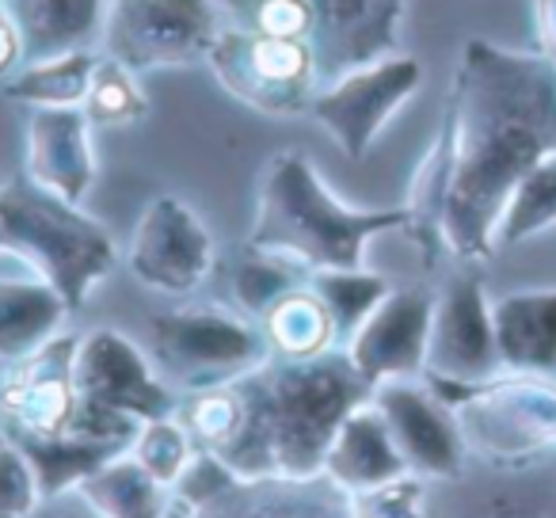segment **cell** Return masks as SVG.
<instances>
[{
	"mask_svg": "<svg viewBox=\"0 0 556 518\" xmlns=\"http://www.w3.org/2000/svg\"><path fill=\"white\" fill-rule=\"evenodd\" d=\"M439 138L450 161L442 248L484 264L518 179L556 153V62L469 39Z\"/></svg>",
	"mask_w": 556,
	"mask_h": 518,
	"instance_id": "obj_1",
	"label": "cell"
},
{
	"mask_svg": "<svg viewBox=\"0 0 556 518\" xmlns=\"http://www.w3.org/2000/svg\"><path fill=\"white\" fill-rule=\"evenodd\" d=\"M374 396L343 348L313 358L270 355L255 370L179 396L194 446L217 454L237 477H317L340 424Z\"/></svg>",
	"mask_w": 556,
	"mask_h": 518,
	"instance_id": "obj_2",
	"label": "cell"
},
{
	"mask_svg": "<svg viewBox=\"0 0 556 518\" xmlns=\"http://www.w3.org/2000/svg\"><path fill=\"white\" fill-rule=\"evenodd\" d=\"M408 206H348L328 191L309 156L282 149L263 164L248 244L287 255L313 275L363 267L366 244L381 232L408 229Z\"/></svg>",
	"mask_w": 556,
	"mask_h": 518,
	"instance_id": "obj_3",
	"label": "cell"
},
{
	"mask_svg": "<svg viewBox=\"0 0 556 518\" xmlns=\"http://www.w3.org/2000/svg\"><path fill=\"white\" fill-rule=\"evenodd\" d=\"M0 244L24 255L65 298L70 313H77L118 264L115 240L92 214L27 176L0 184Z\"/></svg>",
	"mask_w": 556,
	"mask_h": 518,
	"instance_id": "obj_4",
	"label": "cell"
},
{
	"mask_svg": "<svg viewBox=\"0 0 556 518\" xmlns=\"http://www.w3.org/2000/svg\"><path fill=\"white\" fill-rule=\"evenodd\" d=\"M73 386H77V412L70 431L92 439L134 442L141 424L176 416L184 396L156 374L153 358H146V351L115 328L80 336Z\"/></svg>",
	"mask_w": 556,
	"mask_h": 518,
	"instance_id": "obj_5",
	"label": "cell"
},
{
	"mask_svg": "<svg viewBox=\"0 0 556 518\" xmlns=\"http://www.w3.org/2000/svg\"><path fill=\"white\" fill-rule=\"evenodd\" d=\"M424 381L457 412L465 446L495 465L533 462L556 454V378L507 374L492 381Z\"/></svg>",
	"mask_w": 556,
	"mask_h": 518,
	"instance_id": "obj_6",
	"label": "cell"
},
{
	"mask_svg": "<svg viewBox=\"0 0 556 518\" xmlns=\"http://www.w3.org/2000/svg\"><path fill=\"white\" fill-rule=\"evenodd\" d=\"M270 340L260 320L222 305H184L149 325V358L156 374L179 393H199L270 358Z\"/></svg>",
	"mask_w": 556,
	"mask_h": 518,
	"instance_id": "obj_7",
	"label": "cell"
},
{
	"mask_svg": "<svg viewBox=\"0 0 556 518\" xmlns=\"http://www.w3.org/2000/svg\"><path fill=\"white\" fill-rule=\"evenodd\" d=\"M206 62L225 92L270 118L309 115L313 96L320 92L313 47L298 39H275L225 24Z\"/></svg>",
	"mask_w": 556,
	"mask_h": 518,
	"instance_id": "obj_8",
	"label": "cell"
},
{
	"mask_svg": "<svg viewBox=\"0 0 556 518\" xmlns=\"http://www.w3.org/2000/svg\"><path fill=\"white\" fill-rule=\"evenodd\" d=\"M225 16L217 0H108L103 54L130 73L206 62Z\"/></svg>",
	"mask_w": 556,
	"mask_h": 518,
	"instance_id": "obj_9",
	"label": "cell"
},
{
	"mask_svg": "<svg viewBox=\"0 0 556 518\" xmlns=\"http://www.w3.org/2000/svg\"><path fill=\"white\" fill-rule=\"evenodd\" d=\"M424 65L412 54H389L325 85L309 103V118L340 146L348 161H366L393 115L419 92Z\"/></svg>",
	"mask_w": 556,
	"mask_h": 518,
	"instance_id": "obj_10",
	"label": "cell"
},
{
	"mask_svg": "<svg viewBox=\"0 0 556 518\" xmlns=\"http://www.w3.org/2000/svg\"><path fill=\"white\" fill-rule=\"evenodd\" d=\"M126 271L156 294L187 298L214 271V237L184 199L156 194L126 248Z\"/></svg>",
	"mask_w": 556,
	"mask_h": 518,
	"instance_id": "obj_11",
	"label": "cell"
},
{
	"mask_svg": "<svg viewBox=\"0 0 556 518\" xmlns=\"http://www.w3.org/2000/svg\"><path fill=\"white\" fill-rule=\"evenodd\" d=\"M450 381H492L503 374L495 348L492 302L484 294V275L477 264H465L450 275L446 287L434 294L431 343H427V370Z\"/></svg>",
	"mask_w": 556,
	"mask_h": 518,
	"instance_id": "obj_12",
	"label": "cell"
},
{
	"mask_svg": "<svg viewBox=\"0 0 556 518\" xmlns=\"http://www.w3.org/2000/svg\"><path fill=\"white\" fill-rule=\"evenodd\" d=\"M370 401L386 416L389 434H393L408 472L424 480L462 477L469 446H465L457 412L424 378L381 381Z\"/></svg>",
	"mask_w": 556,
	"mask_h": 518,
	"instance_id": "obj_13",
	"label": "cell"
},
{
	"mask_svg": "<svg viewBox=\"0 0 556 518\" xmlns=\"http://www.w3.org/2000/svg\"><path fill=\"white\" fill-rule=\"evenodd\" d=\"M313 20L309 47L320 88L351 70L401 54L404 0H302Z\"/></svg>",
	"mask_w": 556,
	"mask_h": 518,
	"instance_id": "obj_14",
	"label": "cell"
},
{
	"mask_svg": "<svg viewBox=\"0 0 556 518\" xmlns=\"http://www.w3.org/2000/svg\"><path fill=\"white\" fill-rule=\"evenodd\" d=\"M434 290L427 287H393L389 298L366 317V325L351 336L348 358L374 389L381 381L424 378L427 343H431Z\"/></svg>",
	"mask_w": 556,
	"mask_h": 518,
	"instance_id": "obj_15",
	"label": "cell"
},
{
	"mask_svg": "<svg viewBox=\"0 0 556 518\" xmlns=\"http://www.w3.org/2000/svg\"><path fill=\"white\" fill-rule=\"evenodd\" d=\"M164 518H351V495L325 472L317 477H237L199 507L168 500Z\"/></svg>",
	"mask_w": 556,
	"mask_h": 518,
	"instance_id": "obj_16",
	"label": "cell"
},
{
	"mask_svg": "<svg viewBox=\"0 0 556 518\" xmlns=\"http://www.w3.org/2000/svg\"><path fill=\"white\" fill-rule=\"evenodd\" d=\"M80 336H54L47 348L16 363L0 393V427L9 431L58 434L70 431L77 412V386H73V358Z\"/></svg>",
	"mask_w": 556,
	"mask_h": 518,
	"instance_id": "obj_17",
	"label": "cell"
},
{
	"mask_svg": "<svg viewBox=\"0 0 556 518\" xmlns=\"http://www.w3.org/2000/svg\"><path fill=\"white\" fill-rule=\"evenodd\" d=\"M27 179L65 202H85L96 184L92 118L85 108H31L27 111Z\"/></svg>",
	"mask_w": 556,
	"mask_h": 518,
	"instance_id": "obj_18",
	"label": "cell"
},
{
	"mask_svg": "<svg viewBox=\"0 0 556 518\" xmlns=\"http://www.w3.org/2000/svg\"><path fill=\"white\" fill-rule=\"evenodd\" d=\"M70 305L12 248H0V358L24 363L54 336H62Z\"/></svg>",
	"mask_w": 556,
	"mask_h": 518,
	"instance_id": "obj_19",
	"label": "cell"
},
{
	"mask_svg": "<svg viewBox=\"0 0 556 518\" xmlns=\"http://www.w3.org/2000/svg\"><path fill=\"white\" fill-rule=\"evenodd\" d=\"M404 472H408V465H404L378 404H358L340 424L332 446H328L325 477L336 480L348 495H358L378 484H389V480L404 477Z\"/></svg>",
	"mask_w": 556,
	"mask_h": 518,
	"instance_id": "obj_20",
	"label": "cell"
},
{
	"mask_svg": "<svg viewBox=\"0 0 556 518\" xmlns=\"http://www.w3.org/2000/svg\"><path fill=\"white\" fill-rule=\"evenodd\" d=\"M20 31L24 65L103 42L108 0H0Z\"/></svg>",
	"mask_w": 556,
	"mask_h": 518,
	"instance_id": "obj_21",
	"label": "cell"
},
{
	"mask_svg": "<svg viewBox=\"0 0 556 518\" xmlns=\"http://www.w3.org/2000/svg\"><path fill=\"white\" fill-rule=\"evenodd\" d=\"M495 348L507 374L556 378V290H518L492 302Z\"/></svg>",
	"mask_w": 556,
	"mask_h": 518,
	"instance_id": "obj_22",
	"label": "cell"
},
{
	"mask_svg": "<svg viewBox=\"0 0 556 518\" xmlns=\"http://www.w3.org/2000/svg\"><path fill=\"white\" fill-rule=\"evenodd\" d=\"M0 431L27 454L35 477H39L42 503L58 500L65 492H77L92 472H100L103 465L130 450L126 439H92V434H77V431L35 434V431H9V427H0Z\"/></svg>",
	"mask_w": 556,
	"mask_h": 518,
	"instance_id": "obj_23",
	"label": "cell"
},
{
	"mask_svg": "<svg viewBox=\"0 0 556 518\" xmlns=\"http://www.w3.org/2000/svg\"><path fill=\"white\" fill-rule=\"evenodd\" d=\"M77 495L100 518H164L168 515V500H172L168 488L156 484V480L134 462L130 450H126L123 457H115V462H108L100 472H92V477L77 488Z\"/></svg>",
	"mask_w": 556,
	"mask_h": 518,
	"instance_id": "obj_24",
	"label": "cell"
},
{
	"mask_svg": "<svg viewBox=\"0 0 556 518\" xmlns=\"http://www.w3.org/2000/svg\"><path fill=\"white\" fill-rule=\"evenodd\" d=\"M96 65H100V54H92V50H73V54L24 65L0 92H4V100L24 103L27 111L31 108H85Z\"/></svg>",
	"mask_w": 556,
	"mask_h": 518,
	"instance_id": "obj_25",
	"label": "cell"
},
{
	"mask_svg": "<svg viewBox=\"0 0 556 518\" xmlns=\"http://www.w3.org/2000/svg\"><path fill=\"white\" fill-rule=\"evenodd\" d=\"M260 325H263V332H267L275 355L313 358V355H325V351L340 348V343H336L332 313L325 309V302H320V294L309 282L290 290L287 298H278Z\"/></svg>",
	"mask_w": 556,
	"mask_h": 518,
	"instance_id": "obj_26",
	"label": "cell"
},
{
	"mask_svg": "<svg viewBox=\"0 0 556 518\" xmlns=\"http://www.w3.org/2000/svg\"><path fill=\"white\" fill-rule=\"evenodd\" d=\"M305 282H309V271L302 264H294V260H287V255L278 252H267V248L248 244V240L229 260L232 302L252 320H263L278 298H287L290 290L305 287Z\"/></svg>",
	"mask_w": 556,
	"mask_h": 518,
	"instance_id": "obj_27",
	"label": "cell"
},
{
	"mask_svg": "<svg viewBox=\"0 0 556 518\" xmlns=\"http://www.w3.org/2000/svg\"><path fill=\"white\" fill-rule=\"evenodd\" d=\"M309 287L317 290L325 309L332 313L336 343L348 348L351 336L366 325V317L389 298L393 282L378 271H366V267H336V271H313Z\"/></svg>",
	"mask_w": 556,
	"mask_h": 518,
	"instance_id": "obj_28",
	"label": "cell"
},
{
	"mask_svg": "<svg viewBox=\"0 0 556 518\" xmlns=\"http://www.w3.org/2000/svg\"><path fill=\"white\" fill-rule=\"evenodd\" d=\"M548 225H556V153L518 179L495 225V248H515L545 232Z\"/></svg>",
	"mask_w": 556,
	"mask_h": 518,
	"instance_id": "obj_29",
	"label": "cell"
},
{
	"mask_svg": "<svg viewBox=\"0 0 556 518\" xmlns=\"http://www.w3.org/2000/svg\"><path fill=\"white\" fill-rule=\"evenodd\" d=\"M194 439L191 431L184 427L179 416H164V419H149V424L138 427L130 442V457L156 480L172 492L176 480L184 477L187 462L194 457Z\"/></svg>",
	"mask_w": 556,
	"mask_h": 518,
	"instance_id": "obj_30",
	"label": "cell"
},
{
	"mask_svg": "<svg viewBox=\"0 0 556 518\" xmlns=\"http://www.w3.org/2000/svg\"><path fill=\"white\" fill-rule=\"evenodd\" d=\"M134 77L138 73L118 65L115 58L100 54V65H96L92 88H88V100H85L92 126H130L146 115V96H141Z\"/></svg>",
	"mask_w": 556,
	"mask_h": 518,
	"instance_id": "obj_31",
	"label": "cell"
},
{
	"mask_svg": "<svg viewBox=\"0 0 556 518\" xmlns=\"http://www.w3.org/2000/svg\"><path fill=\"white\" fill-rule=\"evenodd\" d=\"M351 518H431L427 515L424 477L404 472L389 484L351 495Z\"/></svg>",
	"mask_w": 556,
	"mask_h": 518,
	"instance_id": "obj_32",
	"label": "cell"
},
{
	"mask_svg": "<svg viewBox=\"0 0 556 518\" xmlns=\"http://www.w3.org/2000/svg\"><path fill=\"white\" fill-rule=\"evenodd\" d=\"M24 62V47H20V31L16 24H12L9 9L0 4V77L12 70V65Z\"/></svg>",
	"mask_w": 556,
	"mask_h": 518,
	"instance_id": "obj_33",
	"label": "cell"
},
{
	"mask_svg": "<svg viewBox=\"0 0 556 518\" xmlns=\"http://www.w3.org/2000/svg\"><path fill=\"white\" fill-rule=\"evenodd\" d=\"M477 518H556V507H538V503H515V500H495Z\"/></svg>",
	"mask_w": 556,
	"mask_h": 518,
	"instance_id": "obj_34",
	"label": "cell"
},
{
	"mask_svg": "<svg viewBox=\"0 0 556 518\" xmlns=\"http://www.w3.org/2000/svg\"><path fill=\"white\" fill-rule=\"evenodd\" d=\"M538 24H541V54L556 62V0H538Z\"/></svg>",
	"mask_w": 556,
	"mask_h": 518,
	"instance_id": "obj_35",
	"label": "cell"
},
{
	"mask_svg": "<svg viewBox=\"0 0 556 518\" xmlns=\"http://www.w3.org/2000/svg\"><path fill=\"white\" fill-rule=\"evenodd\" d=\"M4 381H9V363L0 358V393H4Z\"/></svg>",
	"mask_w": 556,
	"mask_h": 518,
	"instance_id": "obj_36",
	"label": "cell"
}]
</instances>
